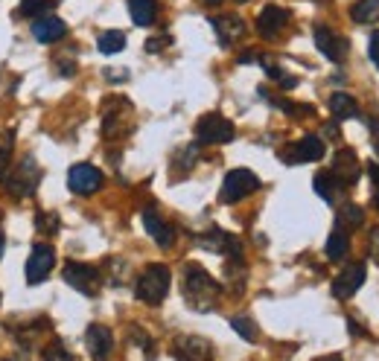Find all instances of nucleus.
<instances>
[{"instance_id": "14", "label": "nucleus", "mask_w": 379, "mask_h": 361, "mask_svg": "<svg viewBox=\"0 0 379 361\" xmlns=\"http://www.w3.org/2000/svg\"><path fill=\"white\" fill-rule=\"evenodd\" d=\"M85 344H88V353H91L96 361L108 358V355H111V350H114L111 330H108V326H100V323L88 326V332H85Z\"/></svg>"}, {"instance_id": "8", "label": "nucleus", "mask_w": 379, "mask_h": 361, "mask_svg": "<svg viewBox=\"0 0 379 361\" xmlns=\"http://www.w3.org/2000/svg\"><path fill=\"white\" fill-rule=\"evenodd\" d=\"M68 187L76 195H91L103 187V172L91 167V163H76V167L68 172Z\"/></svg>"}, {"instance_id": "13", "label": "nucleus", "mask_w": 379, "mask_h": 361, "mask_svg": "<svg viewBox=\"0 0 379 361\" xmlns=\"http://www.w3.org/2000/svg\"><path fill=\"white\" fill-rule=\"evenodd\" d=\"M329 175L336 178L339 187L356 184V178H359V160H356V155L350 149H341L336 155V160H333V172H329Z\"/></svg>"}, {"instance_id": "22", "label": "nucleus", "mask_w": 379, "mask_h": 361, "mask_svg": "<svg viewBox=\"0 0 379 361\" xmlns=\"http://www.w3.org/2000/svg\"><path fill=\"white\" fill-rule=\"evenodd\" d=\"M348 248H350V236L348 233H344V231L329 233V239H327V256L329 259H333V262L344 259V256H348Z\"/></svg>"}, {"instance_id": "10", "label": "nucleus", "mask_w": 379, "mask_h": 361, "mask_svg": "<svg viewBox=\"0 0 379 361\" xmlns=\"http://www.w3.org/2000/svg\"><path fill=\"white\" fill-rule=\"evenodd\" d=\"M286 152H292V155H283V160H289V163H312V160H321V158H324V140L315 137V135H306L304 140H298L295 146H289Z\"/></svg>"}, {"instance_id": "6", "label": "nucleus", "mask_w": 379, "mask_h": 361, "mask_svg": "<svg viewBox=\"0 0 379 361\" xmlns=\"http://www.w3.org/2000/svg\"><path fill=\"white\" fill-rule=\"evenodd\" d=\"M64 283L73 286L76 291L82 294H96V289H100V271H96L94 266H82V262H68L64 266Z\"/></svg>"}, {"instance_id": "35", "label": "nucleus", "mask_w": 379, "mask_h": 361, "mask_svg": "<svg viewBox=\"0 0 379 361\" xmlns=\"http://www.w3.org/2000/svg\"><path fill=\"white\" fill-rule=\"evenodd\" d=\"M251 61H257V53H242L239 56V64H251Z\"/></svg>"}, {"instance_id": "41", "label": "nucleus", "mask_w": 379, "mask_h": 361, "mask_svg": "<svg viewBox=\"0 0 379 361\" xmlns=\"http://www.w3.org/2000/svg\"><path fill=\"white\" fill-rule=\"evenodd\" d=\"M239 3H248V0H239Z\"/></svg>"}, {"instance_id": "5", "label": "nucleus", "mask_w": 379, "mask_h": 361, "mask_svg": "<svg viewBox=\"0 0 379 361\" xmlns=\"http://www.w3.org/2000/svg\"><path fill=\"white\" fill-rule=\"evenodd\" d=\"M195 137H199V143H228L234 140V123L225 120L222 114H205L195 123Z\"/></svg>"}, {"instance_id": "15", "label": "nucleus", "mask_w": 379, "mask_h": 361, "mask_svg": "<svg viewBox=\"0 0 379 361\" xmlns=\"http://www.w3.org/2000/svg\"><path fill=\"white\" fill-rule=\"evenodd\" d=\"M362 283H365V266H350L333 280V294L341 298V300L353 298V294L362 289Z\"/></svg>"}, {"instance_id": "34", "label": "nucleus", "mask_w": 379, "mask_h": 361, "mask_svg": "<svg viewBox=\"0 0 379 361\" xmlns=\"http://www.w3.org/2000/svg\"><path fill=\"white\" fill-rule=\"evenodd\" d=\"M368 175H371L373 184L379 187V163H371V167H368Z\"/></svg>"}, {"instance_id": "18", "label": "nucleus", "mask_w": 379, "mask_h": 361, "mask_svg": "<svg viewBox=\"0 0 379 361\" xmlns=\"http://www.w3.org/2000/svg\"><path fill=\"white\" fill-rule=\"evenodd\" d=\"M123 114H128V102L126 100H111L105 105V120H103V135L105 137H117L123 128Z\"/></svg>"}, {"instance_id": "23", "label": "nucleus", "mask_w": 379, "mask_h": 361, "mask_svg": "<svg viewBox=\"0 0 379 361\" xmlns=\"http://www.w3.org/2000/svg\"><path fill=\"white\" fill-rule=\"evenodd\" d=\"M379 15V0H356L350 6V18L356 24H371Z\"/></svg>"}, {"instance_id": "28", "label": "nucleus", "mask_w": 379, "mask_h": 361, "mask_svg": "<svg viewBox=\"0 0 379 361\" xmlns=\"http://www.w3.org/2000/svg\"><path fill=\"white\" fill-rule=\"evenodd\" d=\"M12 143H15V135L6 131L3 137H0V178L6 175V167H9V152H12Z\"/></svg>"}, {"instance_id": "19", "label": "nucleus", "mask_w": 379, "mask_h": 361, "mask_svg": "<svg viewBox=\"0 0 379 361\" xmlns=\"http://www.w3.org/2000/svg\"><path fill=\"white\" fill-rule=\"evenodd\" d=\"M210 24L219 32L222 44H230V41H237V38L245 36V24H242V18H237V15H222V18H213Z\"/></svg>"}, {"instance_id": "20", "label": "nucleus", "mask_w": 379, "mask_h": 361, "mask_svg": "<svg viewBox=\"0 0 379 361\" xmlns=\"http://www.w3.org/2000/svg\"><path fill=\"white\" fill-rule=\"evenodd\" d=\"M128 15L138 26H152L158 18V0H128Z\"/></svg>"}, {"instance_id": "2", "label": "nucleus", "mask_w": 379, "mask_h": 361, "mask_svg": "<svg viewBox=\"0 0 379 361\" xmlns=\"http://www.w3.org/2000/svg\"><path fill=\"white\" fill-rule=\"evenodd\" d=\"M170 280H172V274L167 266H149L143 274H140V280L135 286V294H138V300L143 303H149V306H158L163 303V298H167V291H170Z\"/></svg>"}, {"instance_id": "12", "label": "nucleus", "mask_w": 379, "mask_h": 361, "mask_svg": "<svg viewBox=\"0 0 379 361\" xmlns=\"http://www.w3.org/2000/svg\"><path fill=\"white\" fill-rule=\"evenodd\" d=\"M315 47L329 61H344V56H348V41L339 38L336 32L327 26H315Z\"/></svg>"}, {"instance_id": "4", "label": "nucleus", "mask_w": 379, "mask_h": 361, "mask_svg": "<svg viewBox=\"0 0 379 361\" xmlns=\"http://www.w3.org/2000/svg\"><path fill=\"white\" fill-rule=\"evenodd\" d=\"M257 187H260V178L251 169H230L222 180V201H228V204L242 201L245 195H251Z\"/></svg>"}, {"instance_id": "24", "label": "nucleus", "mask_w": 379, "mask_h": 361, "mask_svg": "<svg viewBox=\"0 0 379 361\" xmlns=\"http://www.w3.org/2000/svg\"><path fill=\"white\" fill-rule=\"evenodd\" d=\"M96 47H100V53L114 56V53H120L123 47H126V36H123L120 29H108V32H103V36H100Z\"/></svg>"}, {"instance_id": "36", "label": "nucleus", "mask_w": 379, "mask_h": 361, "mask_svg": "<svg viewBox=\"0 0 379 361\" xmlns=\"http://www.w3.org/2000/svg\"><path fill=\"white\" fill-rule=\"evenodd\" d=\"M371 239H373V248L379 251V227H373V231H371Z\"/></svg>"}, {"instance_id": "16", "label": "nucleus", "mask_w": 379, "mask_h": 361, "mask_svg": "<svg viewBox=\"0 0 379 361\" xmlns=\"http://www.w3.org/2000/svg\"><path fill=\"white\" fill-rule=\"evenodd\" d=\"M286 24H289V12L283 6H266L257 18V29L262 38H274Z\"/></svg>"}, {"instance_id": "11", "label": "nucleus", "mask_w": 379, "mask_h": 361, "mask_svg": "<svg viewBox=\"0 0 379 361\" xmlns=\"http://www.w3.org/2000/svg\"><path fill=\"white\" fill-rule=\"evenodd\" d=\"M175 358L178 361H207L210 358V344L199 335H184V338H178L175 341V347H172Z\"/></svg>"}, {"instance_id": "26", "label": "nucleus", "mask_w": 379, "mask_h": 361, "mask_svg": "<svg viewBox=\"0 0 379 361\" xmlns=\"http://www.w3.org/2000/svg\"><path fill=\"white\" fill-rule=\"evenodd\" d=\"M56 6V0H21V6H18V12L21 15H27V18H41L44 12H50Z\"/></svg>"}, {"instance_id": "25", "label": "nucleus", "mask_w": 379, "mask_h": 361, "mask_svg": "<svg viewBox=\"0 0 379 361\" xmlns=\"http://www.w3.org/2000/svg\"><path fill=\"white\" fill-rule=\"evenodd\" d=\"M312 187H315V192L321 195V199L324 201H333L336 199V178L333 175H329V172H318L315 178H312Z\"/></svg>"}, {"instance_id": "38", "label": "nucleus", "mask_w": 379, "mask_h": 361, "mask_svg": "<svg viewBox=\"0 0 379 361\" xmlns=\"http://www.w3.org/2000/svg\"><path fill=\"white\" fill-rule=\"evenodd\" d=\"M207 3H210V6H219V3H222V0H207Z\"/></svg>"}, {"instance_id": "29", "label": "nucleus", "mask_w": 379, "mask_h": 361, "mask_svg": "<svg viewBox=\"0 0 379 361\" xmlns=\"http://www.w3.org/2000/svg\"><path fill=\"white\" fill-rule=\"evenodd\" d=\"M36 227L41 233H56L59 231V216H53V213H38Z\"/></svg>"}, {"instance_id": "33", "label": "nucleus", "mask_w": 379, "mask_h": 361, "mask_svg": "<svg viewBox=\"0 0 379 361\" xmlns=\"http://www.w3.org/2000/svg\"><path fill=\"white\" fill-rule=\"evenodd\" d=\"M371 135H373V146L379 152V120H371Z\"/></svg>"}, {"instance_id": "17", "label": "nucleus", "mask_w": 379, "mask_h": 361, "mask_svg": "<svg viewBox=\"0 0 379 361\" xmlns=\"http://www.w3.org/2000/svg\"><path fill=\"white\" fill-rule=\"evenodd\" d=\"M143 224H146V231H149V236L161 245V248H170V245L175 242V231L158 216L155 210H146L143 213Z\"/></svg>"}, {"instance_id": "27", "label": "nucleus", "mask_w": 379, "mask_h": 361, "mask_svg": "<svg viewBox=\"0 0 379 361\" xmlns=\"http://www.w3.org/2000/svg\"><path fill=\"white\" fill-rule=\"evenodd\" d=\"M230 330H234L239 338H245V341H254V338H257V326H254V321L242 318V315L230 318Z\"/></svg>"}, {"instance_id": "31", "label": "nucleus", "mask_w": 379, "mask_h": 361, "mask_svg": "<svg viewBox=\"0 0 379 361\" xmlns=\"http://www.w3.org/2000/svg\"><path fill=\"white\" fill-rule=\"evenodd\" d=\"M341 219H350V224H353V227H359L365 216H362V210H359V207H353V204H350V207H344V210H341Z\"/></svg>"}, {"instance_id": "1", "label": "nucleus", "mask_w": 379, "mask_h": 361, "mask_svg": "<svg viewBox=\"0 0 379 361\" xmlns=\"http://www.w3.org/2000/svg\"><path fill=\"white\" fill-rule=\"evenodd\" d=\"M219 283L202 268V266H187L184 271V298L193 309L207 312L219 303Z\"/></svg>"}, {"instance_id": "32", "label": "nucleus", "mask_w": 379, "mask_h": 361, "mask_svg": "<svg viewBox=\"0 0 379 361\" xmlns=\"http://www.w3.org/2000/svg\"><path fill=\"white\" fill-rule=\"evenodd\" d=\"M368 56L379 68V32H371V38H368Z\"/></svg>"}, {"instance_id": "9", "label": "nucleus", "mask_w": 379, "mask_h": 361, "mask_svg": "<svg viewBox=\"0 0 379 361\" xmlns=\"http://www.w3.org/2000/svg\"><path fill=\"white\" fill-rule=\"evenodd\" d=\"M64 36H68V24L56 18V15H41L32 24V38L38 44H53V41H61Z\"/></svg>"}, {"instance_id": "21", "label": "nucleus", "mask_w": 379, "mask_h": 361, "mask_svg": "<svg viewBox=\"0 0 379 361\" xmlns=\"http://www.w3.org/2000/svg\"><path fill=\"white\" fill-rule=\"evenodd\" d=\"M329 111H333L339 120H353V117H359V102L350 93H333L329 96Z\"/></svg>"}, {"instance_id": "37", "label": "nucleus", "mask_w": 379, "mask_h": 361, "mask_svg": "<svg viewBox=\"0 0 379 361\" xmlns=\"http://www.w3.org/2000/svg\"><path fill=\"white\" fill-rule=\"evenodd\" d=\"M318 361H341L339 355H329V358H318Z\"/></svg>"}, {"instance_id": "30", "label": "nucleus", "mask_w": 379, "mask_h": 361, "mask_svg": "<svg viewBox=\"0 0 379 361\" xmlns=\"http://www.w3.org/2000/svg\"><path fill=\"white\" fill-rule=\"evenodd\" d=\"M44 361H76V358H73V355H70V353L64 350L61 344L56 341V344H50V347L44 350Z\"/></svg>"}, {"instance_id": "3", "label": "nucleus", "mask_w": 379, "mask_h": 361, "mask_svg": "<svg viewBox=\"0 0 379 361\" xmlns=\"http://www.w3.org/2000/svg\"><path fill=\"white\" fill-rule=\"evenodd\" d=\"M38 180H41V167L36 163V158L27 155L18 167H15V172L6 178V192L12 199H29V195L38 190Z\"/></svg>"}, {"instance_id": "7", "label": "nucleus", "mask_w": 379, "mask_h": 361, "mask_svg": "<svg viewBox=\"0 0 379 361\" xmlns=\"http://www.w3.org/2000/svg\"><path fill=\"white\" fill-rule=\"evenodd\" d=\"M53 266H56V254H53L50 245H36L29 259H27V283L29 286L44 283L47 277H50Z\"/></svg>"}, {"instance_id": "40", "label": "nucleus", "mask_w": 379, "mask_h": 361, "mask_svg": "<svg viewBox=\"0 0 379 361\" xmlns=\"http://www.w3.org/2000/svg\"><path fill=\"white\" fill-rule=\"evenodd\" d=\"M0 256H3V236H0Z\"/></svg>"}, {"instance_id": "39", "label": "nucleus", "mask_w": 379, "mask_h": 361, "mask_svg": "<svg viewBox=\"0 0 379 361\" xmlns=\"http://www.w3.org/2000/svg\"><path fill=\"white\" fill-rule=\"evenodd\" d=\"M373 201H376V207H379V187H376V195H373Z\"/></svg>"}]
</instances>
